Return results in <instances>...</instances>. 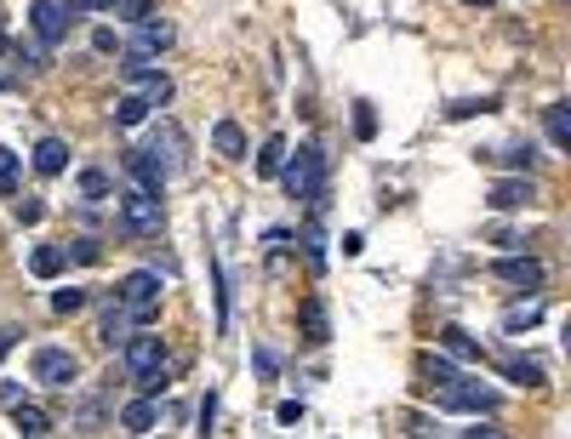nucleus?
<instances>
[{"label":"nucleus","instance_id":"obj_37","mask_svg":"<svg viewBox=\"0 0 571 439\" xmlns=\"http://www.w3.org/2000/svg\"><path fill=\"white\" fill-rule=\"evenodd\" d=\"M41 217H46L41 200H23V206H17V223H41Z\"/></svg>","mask_w":571,"mask_h":439},{"label":"nucleus","instance_id":"obj_25","mask_svg":"<svg viewBox=\"0 0 571 439\" xmlns=\"http://www.w3.org/2000/svg\"><path fill=\"white\" fill-rule=\"evenodd\" d=\"M109 189H115V177H109V172H98V166H92V172H80V194H86V200H103Z\"/></svg>","mask_w":571,"mask_h":439},{"label":"nucleus","instance_id":"obj_2","mask_svg":"<svg viewBox=\"0 0 571 439\" xmlns=\"http://www.w3.org/2000/svg\"><path fill=\"white\" fill-rule=\"evenodd\" d=\"M120 354H126V371L143 394H160L166 388V342L149 337V332H132L126 342H120Z\"/></svg>","mask_w":571,"mask_h":439},{"label":"nucleus","instance_id":"obj_20","mask_svg":"<svg viewBox=\"0 0 571 439\" xmlns=\"http://www.w3.org/2000/svg\"><path fill=\"white\" fill-rule=\"evenodd\" d=\"M149 120V98L143 91H126V98L115 103V126H143Z\"/></svg>","mask_w":571,"mask_h":439},{"label":"nucleus","instance_id":"obj_3","mask_svg":"<svg viewBox=\"0 0 571 439\" xmlns=\"http://www.w3.org/2000/svg\"><path fill=\"white\" fill-rule=\"evenodd\" d=\"M120 229L137 234V240H154V234L166 229V206H160V194L132 182V189L120 194Z\"/></svg>","mask_w":571,"mask_h":439},{"label":"nucleus","instance_id":"obj_14","mask_svg":"<svg viewBox=\"0 0 571 439\" xmlns=\"http://www.w3.org/2000/svg\"><path fill=\"white\" fill-rule=\"evenodd\" d=\"M126 172H132V182H137V189H154V194L166 189V172H160V166H154V160L143 154V149H126Z\"/></svg>","mask_w":571,"mask_h":439},{"label":"nucleus","instance_id":"obj_12","mask_svg":"<svg viewBox=\"0 0 571 439\" xmlns=\"http://www.w3.org/2000/svg\"><path fill=\"white\" fill-rule=\"evenodd\" d=\"M69 166V143L63 137H41V143H34V172H41V177H58Z\"/></svg>","mask_w":571,"mask_h":439},{"label":"nucleus","instance_id":"obj_6","mask_svg":"<svg viewBox=\"0 0 571 439\" xmlns=\"http://www.w3.org/2000/svg\"><path fill=\"white\" fill-rule=\"evenodd\" d=\"M120 303H126V314H132V325H149L154 314H160V274H149V268H137V274H126L120 280V291H115Z\"/></svg>","mask_w":571,"mask_h":439},{"label":"nucleus","instance_id":"obj_31","mask_svg":"<svg viewBox=\"0 0 571 439\" xmlns=\"http://www.w3.org/2000/svg\"><path fill=\"white\" fill-rule=\"evenodd\" d=\"M0 194H17V154L0 149Z\"/></svg>","mask_w":571,"mask_h":439},{"label":"nucleus","instance_id":"obj_42","mask_svg":"<svg viewBox=\"0 0 571 439\" xmlns=\"http://www.w3.org/2000/svg\"><path fill=\"white\" fill-rule=\"evenodd\" d=\"M0 51H6V23H0Z\"/></svg>","mask_w":571,"mask_h":439},{"label":"nucleus","instance_id":"obj_1","mask_svg":"<svg viewBox=\"0 0 571 439\" xmlns=\"http://www.w3.org/2000/svg\"><path fill=\"white\" fill-rule=\"evenodd\" d=\"M275 177L286 182V194H292V200H309V206L320 211V200H326V154H320L314 143H303L297 154L286 149V160H280Z\"/></svg>","mask_w":571,"mask_h":439},{"label":"nucleus","instance_id":"obj_43","mask_svg":"<svg viewBox=\"0 0 571 439\" xmlns=\"http://www.w3.org/2000/svg\"><path fill=\"white\" fill-rule=\"evenodd\" d=\"M469 6H491V0H469Z\"/></svg>","mask_w":571,"mask_h":439},{"label":"nucleus","instance_id":"obj_33","mask_svg":"<svg viewBox=\"0 0 571 439\" xmlns=\"http://www.w3.org/2000/svg\"><path fill=\"white\" fill-rule=\"evenodd\" d=\"M480 160H503V166H526L531 172V149H497V154H480Z\"/></svg>","mask_w":571,"mask_h":439},{"label":"nucleus","instance_id":"obj_7","mask_svg":"<svg viewBox=\"0 0 571 439\" xmlns=\"http://www.w3.org/2000/svg\"><path fill=\"white\" fill-rule=\"evenodd\" d=\"M29 377L41 382V388H69V382L80 377V360L69 354V349H34V360H29Z\"/></svg>","mask_w":571,"mask_h":439},{"label":"nucleus","instance_id":"obj_26","mask_svg":"<svg viewBox=\"0 0 571 439\" xmlns=\"http://www.w3.org/2000/svg\"><path fill=\"white\" fill-rule=\"evenodd\" d=\"M503 371L514 382H526V388H538V382H543V365H531V360H503Z\"/></svg>","mask_w":571,"mask_h":439},{"label":"nucleus","instance_id":"obj_22","mask_svg":"<svg viewBox=\"0 0 571 439\" xmlns=\"http://www.w3.org/2000/svg\"><path fill=\"white\" fill-rule=\"evenodd\" d=\"M548 143H555V149H571V115H566V103H548Z\"/></svg>","mask_w":571,"mask_h":439},{"label":"nucleus","instance_id":"obj_38","mask_svg":"<svg viewBox=\"0 0 571 439\" xmlns=\"http://www.w3.org/2000/svg\"><path fill=\"white\" fill-rule=\"evenodd\" d=\"M17 349V325H0V360H6Z\"/></svg>","mask_w":571,"mask_h":439},{"label":"nucleus","instance_id":"obj_18","mask_svg":"<svg viewBox=\"0 0 571 439\" xmlns=\"http://www.w3.org/2000/svg\"><path fill=\"white\" fill-rule=\"evenodd\" d=\"M211 143H218V154H229V160H246V132L235 120H218L211 126Z\"/></svg>","mask_w":571,"mask_h":439},{"label":"nucleus","instance_id":"obj_5","mask_svg":"<svg viewBox=\"0 0 571 439\" xmlns=\"http://www.w3.org/2000/svg\"><path fill=\"white\" fill-rule=\"evenodd\" d=\"M80 12H92V0H34L29 6V29L41 34V46H58L63 34H69V23H80Z\"/></svg>","mask_w":571,"mask_h":439},{"label":"nucleus","instance_id":"obj_4","mask_svg":"<svg viewBox=\"0 0 571 439\" xmlns=\"http://www.w3.org/2000/svg\"><path fill=\"white\" fill-rule=\"evenodd\" d=\"M143 154H149L166 177H183L189 172V132L177 120H154L149 126V149H143Z\"/></svg>","mask_w":571,"mask_h":439},{"label":"nucleus","instance_id":"obj_40","mask_svg":"<svg viewBox=\"0 0 571 439\" xmlns=\"http://www.w3.org/2000/svg\"><path fill=\"white\" fill-rule=\"evenodd\" d=\"M92 51H115V29H98L92 34Z\"/></svg>","mask_w":571,"mask_h":439},{"label":"nucleus","instance_id":"obj_15","mask_svg":"<svg viewBox=\"0 0 571 439\" xmlns=\"http://www.w3.org/2000/svg\"><path fill=\"white\" fill-rule=\"evenodd\" d=\"M297 320H303V342H326V337H332V320H326V303H320V297L303 303Z\"/></svg>","mask_w":571,"mask_h":439},{"label":"nucleus","instance_id":"obj_16","mask_svg":"<svg viewBox=\"0 0 571 439\" xmlns=\"http://www.w3.org/2000/svg\"><path fill=\"white\" fill-rule=\"evenodd\" d=\"M63 263H69L63 246H34V251H29V274H34V280H58Z\"/></svg>","mask_w":571,"mask_h":439},{"label":"nucleus","instance_id":"obj_17","mask_svg":"<svg viewBox=\"0 0 571 439\" xmlns=\"http://www.w3.org/2000/svg\"><path fill=\"white\" fill-rule=\"evenodd\" d=\"M12 423H17V434H23V439H46L51 434V416L41 406H23V399L12 406Z\"/></svg>","mask_w":571,"mask_h":439},{"label":"nucleus","instance_id":"obj_13","mask_svg":"<svg viewBox=\"0 0 571 439\" xmlns=\"http://www.w3.org/2000/svg\"><path fill=\"white\" fill-rule=\"evenodd\" d=\"M98 337L109 342V349H120V342L132 337V314H126V303L115 297V308H103V325H98Z\"/></svg>","mask_w":571,"mask_h":439},{"label":"nucleus","instance_id":"obj_27","mask_svg":"<svg viewBox=\"0 0 571 439\" xmlns=\"http://www.w3.org/2000/svg\"><path fill=\"white\" fill-rule=\"evenodd\" d=\"M109 12L120 23H143V17H149V0H109Z\"/></svg>","mask_w":571,"mask_h":439},{"label":"nucleus","instance_id":"obj_41","mask_svg":"<svg viewBox=\"0 0 571 439\" xmlns=\"http://www.w3.org/2000/svg\"><path fill=\"white\" fill-rule=\"evenodd\" d=\"M6 86H17V75H12V69H0V91H6Z\"/></svg>","mask_w":571,"mask_h":439},{"label":"nucleus","instance_id":"obj_32","mask_svg":"<svg viewBox=\"0 0 571 439\" xmlns=\"http://www.w3.org/2000/svg\"><path fill=\"white\" fill-rule=\"evenodd\" d=\"M51 308H58V314H80V308H86V291L69 285V291H58V297H51Z\"/></svg>","mask_w":571,"mask_h":439},{"label":"nucleus","instance_id":"obj_19","mask_svg":"<svg viewBox=\"0 0 571 439\" xmlns=\"http://www.w3.org/2000/svg\"><path fill=\"white\" fill-rule=\"evenodd\" d=\"M137 86H143V98H149V108H160V103H172V80L160 75V69H143V75H132Z\"/></svg>","mask_w":571,"mask_h":439},{"label":"nucleus","instance_id":"obj_35","mask_svg":"<svg viewBox=\"0 0 571 439\" xmlns=\"http://www.w3.org/2000/svg\"><path fill=\"white\" fill-rule=\"evenodd\" d=\"M252 360H257V377H263V382H275V377H280V360H275L269 349H257Z\"/></svg>","mask_w":571,"mask_h":439},{"label":"nucleus","instance_id":"obj_44","mask_svg":"<svg viewBox=\"0 0 571 439\" xmlns=\"http://www.w3.org/2000/svg\"><path fill=\"white\" fill-rule=\"evenodd\" d=\"M92 6H109V0H92Z\"/></svg>","mask_w":571,"mask_h":439},{"label":"nucleus","instance_id":"obj_29","mask_svg":"<svg viewBox=\"0 0 571 439\" xmlns=\"http://www.w3.org/2000/svg\"><path fill=\"white\" fill-rule=\"evenodd\" d=\"M491 108H497L491 98H480V103L469 98V103H452V108H445V115H452V120H474V115H491Z\"/></svg>","mask_w":571,"mask_h":439},{"label":"nucleus","instance_id":"obj_10","mask_svg":"<svg viewBox=\"0 0 571 439\" xmlns=\"http://www.w3.org/2000/svg\"><path fill=\"white\" fill-rule=\"evenodd\" d=\"M497 280L520 285V291H538L543 285V263L538 257H503V263H497Z\"/></svg>","mask_w":571,"mask_h":439},{"label":"nucleus","instance_id":"obj_21","mask_svg":"<svg viewBox=\"0 0 571 439\" xmlns=\"http://www.w3.org/2000/svg\"><path fill=\"white\" fill-rule=\"evenodd\" d=\"M440 349L457 354V360H480V342L469 332H457V325H445V332H440Z\"/></svg>","mask_w":571,"mask_h":439},{"label":"nucleus","instance_id":"obj_23","mask_svg":"<svg viewBox=\"0 0 571 439\" xmlns=\"http://www.w3.org/2000/svg\"><path fill=\"white\" fill-rule=\"evenodd\" d=\"M543 320V303L538 297H531V303H520V308H509V314H503V325H509V332H526V325H538Z\"/></svg>","mask_w":571,"mask_h":439},{"label":"nucleus","instance_id":"obj_9","mask_svg":"<svg viewBox=\"0 0 571 439\" xmlns=\"http://www.w3.org/2000/svg\"><path fill=\"white\" fill-rule=\"evenodd\" d=\"M137 34H132V46L126 51H137V58H160V51L172 46V23H154V17H143V23H132Z\"/></svg>","mask_w":571,"mask_h":439},{"label":"nucleus","instance_id":"obj_36","mask_svg":"<svg viewBox=\"0 0 571 439\" xmlns=\"http://www.w3.org/2000/svg\"><path fill=\"white\" fill-rule=\"evenodd\" d=\"M75 263H98V240H75V246H63Z\"/></svg>","mask_w":571,"mask_h":439},{"label":"nucleus","instance_id":"obj_30","mask_svg":"<svg viewBox=\"0 0 571 439\" xmlns=\"http://www.w3.org/2000/svg\"><path fill=\"white\" fill-rule=\"evenodd\" d=\"M303 246H309V268H326V234H320V223L303 234Z\"/></svg>","mask_w":571,"mask_h":439},{"label":"nucleus","instance_id":"obj_28","mask_svg":"<svg viewBox=\"0 0 571 439\" xmlns=\"http://www.w3.org/2000/svg\"><path fill=\"white\" fill-rule=\"evenodd\" d=\"M98 423H103V406H98V399H86V406L75 411V434H98Z\"/></svg>","mask_w":571,"mask_h":439},{"label":"nucleus","instance_id":"obj_8","mask_svg":"<svg viewBox=\"0 0 571 439\" xmlns=\"http://www.w3.org/2000/svg\"><path fill=\"white\" fill-rule=\"evenodd\" d=\"M491 211H520L538 200V189H531V177H503V182H491Z\"/></svg>","mask_w":571,"mask_h":439},{"label":"nucleus","instance_id":"obj_11","mask_svg":"<svg viewBox=\"0 0 571 439\" xmlns=\"http://www.w3.org/2000/svg\"><path fill=\"white\" fill-rule=\"evenodd\" d=\"M154 423H160L154 394H143V399H132V406L120 411V428H126V434H154Z\"/></svg>","mask_w":571,"mask_h":439},{"label":"nucleus","instance_id":"obj_39","mask_svg":"<svg viewBox=\"0 0 571 439\" xmlns=\"http://www.w3.org/2000/svg\"><path fill=\"white\" fill-rule=\"evenodd\" d=\"M275 416H280V423H303V406H297V399H286V406H280Z\"/></svg>","mask_w":571,"mask_h":439},{"label":"nucleus","instance_id":"obj_24","mask_svg":"<svg viewBox=\"0 0 571 439\" xmlns=\"http://www.w3.org/2000/svg\"><path fill=\"white\" fill-rule=\"evenodd\" d=\"M280 160H286V137H269V143H263V154H257V177H275Z\"/></svg>","mask_w":571,"mask_h":439},{"label":"nucleus","instance_id":"obj_34","mask_svg":"<svg viewBox=\"0 0 571 439\" xmlns=\"http://www.w3.org/2000/svg\"><path fill=\"white\" fill-rule=\"evenodd\" d=\"M354 132H360V137L378 132V115H371V103H354Z\"/></svg>","mask_w":571,"mask_h":439}]
</instances>
